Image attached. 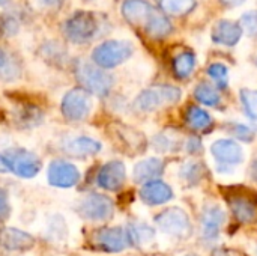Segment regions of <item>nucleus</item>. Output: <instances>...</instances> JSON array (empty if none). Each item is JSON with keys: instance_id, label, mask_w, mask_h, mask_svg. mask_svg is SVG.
Wrapping results in <instances>:
<instances>
[{"instance_id": "obj_16", "label": "nucleus", "mask_w": 257, "mask_h": 256, "mask_svg": "<svg viewBox=\"0 0 257 256\" xmlns=\"http://www.w3.org/2000/svg\"><path fill=\"white\" fill-rule=\"evenodd\" d=\"M113 134L117 137L120 146L130 154H140L146 148L145 136L134 128L125 127V125H116Z\"/></svg>"}, {"instance_id": "obj_13", "label": "nucleus", "mask_w": 257, "mask_h": 256, "mask_svg": "<svg viewBox=\"0 0 257 256\" xmlns=\"http://www.w3.org/2000/svg\"><path fill=\"white\" fill-rule=\"evenodd\" d=\"M126 180V170L125 164L119 160H113L105 163L99 174H98V184L104 190L108 192H117Z\"/></svg>"}, {"instance_id": "obj_37", "label": "nucleus", "mask_w": 257, "mask_h": 256, "mask_svg": "<svg viewBox=\"0 0 257 256\" xmlns=\"http://www.w3.org/2000/svg\"><path fill=\"white\" fill-rule=\"evenodd\" d=\"M245 0H221V3L226 6V8H235L241 3H244Z\"/></svg>"}, {"instance_id": "obj_40", "label": "nucleus", "mask_w": 257, "mask_h": 256, "mask_svg": "<svg viewBox=\"0 0 257 256\" xmlns=\"http://www.w3.org/2000/svg\"><path fill=\"white\" fill-rule=\"evenodd\" d=\"M185 256H197V255H193V253H191V255H185Z\"/></svg>"}, {"instance_id": "obj_26", "label": "nucleus", "mask_w": 257, "mask_h": 256, "mask_svg": "<svg viewBox=\"0 0 257 256\" xmlns=\"http://www.w3.org/2000/svg\"><path fill=\"white\" fill-rule=\"evenodd\" d=\"M194 97L197 98V101H200L202 104L209 106V107H215L221 101V97H220L218 91L214 86L208 84V83L199 84L196 88V91H194Z\"/></svg>"}, {"instance_id": "obj_9", "label": "nucleus", "mask_w": 257, "mask_h": 256, "mask_svg": "<svg viewBox=\"0 0 257 256\" xmlns=\"http://www.w3.org/2000/svg\"><path fill=\"white\" fill-rule=\"evenodd\" d=\"M157 226L169 235L173 237H179V238H185L191 234V222L188 214L178 208V207H172L164 210L163 213H160L155 219Z\"/></svg>"}, {"instance_id": "obj_14", "label": "nucleus", "mask_w": 257, "mask_h": 256, "mask_svg": "<svg viewBox=\"0 0 257 256\" xmlns=\"http://www.w3.org/2000/svg\"><path fill=\"white\" fill-rule=\"evenodd\" d=\"M211 154L223 164H239L244 160L242 148L230 139H220L214 142L211 146Z\"/></svg>"}, {"instance_id": "obj_1", "label": "nucleus", "mask_w": 257, "mask_h": 256, "mask_svg": "<svg viewBox=\"0 0 257 256\" xmlns=\"http://www.w3.org/2000/svg\"><path fill=\"white\" fill-rule=\"evenodd\" d=\"M120 11L131 26L142 29L154 39H163L173 30L169 18L146 0H123Z\"/></svg>"}, {"instance_id": "obj_23", "label": "nucleus", "mask_w": 257, "mask_h": 256, "mask_svg": "<svg viewBox=\"0 0 257 256\" xmlns=\"http://www.w3.org/2000/svg\"><path fill=\"white\" fill-rule=\"evenodd\" d=\"M184 118L185 124L196 133H206L212 127V118L197 106H190Z\"/></svg>"}, {"instance_id": "obj_12", "label": "nucleus", "mask_w": 257, "mask_h": 256, "mask_svg": "<svg viewBox=\"0 0 257 256\" xmlns=\"http://www.w3.org/2000/svg\"><path fill=\"white\" fill-rule=\"evenodd\" d=\"M131 244L128 231L122 228H105L95 235V246L104 252L116 253L125 250Z\"/></svg>"}, {"instance_id": "obj_17", "label": "nucleus", "mask_w": 257, "mask_h": 256, "mask_svg": "<svg viewBox=\"0 0 257 256\" xmlns=\"http://www.w3.org/2000/svg\"><path fill=\"white\" fill-rule=\"evenodd\" d=\"M224 211L218 205L206 207L202 213V228L205 240L211 241L220 235V229L224 223Z\"/></svg>"}, {"instance_id": "obj_21", "label": "nucleus", "mask_w": 257, "mask_h": 256, "mask_svg": "<svg viewBox=\"0 0 257 256\" xmlns=\"http://www.w3.org/2000/svg\"><path fill=\"white\" fill-rule=\"evenodd\" d=\"M21 71L23 68H21L20 59L12 51L0 45V80L14 81L20 78Z\"/></svg>"}, {"instance_id": "obj_38", "label": "nucleus", "mask_w": 257, "mask_h": 256, "mask_svg": "<svg viewBox=\"0 0 257 256\" xmlns=\"http://www.w3.org/2000/svg\"><path fill=\"white\" fill-rule=\"evenodd\" d=\"M9 169H8V166H6V163H5V158H3V155H0V172H8Z\"/></svg>"}, {"instance_id": "obj_24", "label": "nucleus", "mask_w": 257, "mask_h": 256, "mask_svg": "<svg viewBox=\"0 0 257 256\" xmlns=\"http://www.w3.org/2000/svg\"><path fill=\"white\" fill-rule=\"evenodd\" d=\"M158 6L163 14L181 17L190 14L196 8V0H158Z\"/></svg>"}, {"instance_id": "obj_36", "label": "nucleus", "mask_w": 257, "mask_h": 256, "mask_svg": "<svg viewBox=\"0 0 257 256\" xmlns=\"http://www.w3.org/2000/svg\"><path fill=\"white\" fill-rule=\"evenodd\" d=\"M211 256H241L239 253L233 252V250H229V249H218L215 250Z\"/></svg>"}, {"instance_id": "obj_15", "label": "nucleus", "mask_w": 257, "mask_h": 256, "mask_svg": "<svg viewBox=\"0 0 257 256\" xmlns=\"http://www.w3.org/2000/svg\"><path fill=\"white\" fill-rule=\"evenodd\" d=\"M0 246L11 252H27L35 246V238L24 231L5 228L0 231Z\"/></svg>"}, {"instance_id": "obj_29", "label": "nucleus", "mask_w": 257, "mask_h": 256, "mask_svg": "<svg viewBox=\"0 0 257 256\" xmlns=\"http://www.w3.org/2000/svg\"><path fill=\"white\" fill-rule=\"evenodd\" d=\"M41 119H42V115H41V112L36 107H24V109L18 110L17 121L20 124H23L24 127L36 125V124H39Z\"/></svg>"}, {"instance_id": "obj_35", "label": "nucleus", "mask_w": 257, "mask_h": 256, "mask_svg": "<svg viewBox=\"0 0 257 256\" xmlns=\"http://www.w3.org/2000/svg\"><path fill=\"white\" fill-rule=\"evenodd\" d=\"M235 134H236L239 139H242V140H251V139H253L251 130H250L248 127H245V125H236V127H235Z\"/></svg>"}, {"instance_id": "obj_34", "label": "nucleus", "mask_w": 257, "mask_h": 256, "mask_svg": "<svg viewBox=\"0 0 257 256\" xmlns=\"http://www.w3.org/2000/svg\"><path fill=\"white\" fill-rule=\"evenodd\" d=\"M11 214V204H9V198L8 193L0 189V222L6 220Z\"/></svg>"}, {"instance_id": "obj_28", "label": "nucleus", "mask_w": 257, "mask_h": 256, "mask_svg": "<svg viewBox=\"0 0 257 256\" xmlns=\"http://www.w3.org/2000/svg\"><path fill=\"white\" fill-rule=\"evenodd\" d=\"M241 101H242L245 113L251 119H257V91L242 89L241 91Z\"/></svg>"}, {"instance_id": "obj_27", "label": "nucleus", "mask_w": 257, "mask_h": 256, "mask_svg": "<svg viewBox=\"0 0 257 256\" xmlns=\"http://www.w3.org/2000/svg\"><path fill=\"white\" fill-rule=\"evenodd\" d=\"M30 6L41 14H56L62 9L65 0H29Z\"/></svg>"}, {"instance_id": "obj_31", "label": "nucleus", "mask_w": 257, "mask_h": 256, "mask_svg": "<svg viewBox=\"0 0 257 256\" xmlns=\"http://www.w3.org/2000/svg\"><path fill=\"white\" fill-rule=\"evenodd\" d=\"M203 175H205V167H203V164H200L197 161H191L182 167V177L190 183L200 181Z\"/></svg>"}, {"instance_id": "obj_25", "label": "nucleus", "mask_w": 257, "mask_h": 256, "mask_svg": "<svg viewBox=\"0 0 257 256\" xmlns=\"http://www.w3.org/2000/svg\"><path fill=\"white\" fill-rule=\"evenodd\" d=\"M196 66V57L191 51L179 53L173 59V74L178 78H187Z\"/></svg>"}, {"instance_id": "obj_32", "label": "nucleus", "mask_w": 257, "mask_h": 256, "mask_svg": "<svg viewBox=\"0 0 257 256\" xmlns=\"http://www.w3.org/2000/svg\"><path fill=\"white\" fill-rule=\"evenodd\" d=\"M208 74H209V77H211L220 88H226V86H227L229 74H227V68H226L223 63H212V65L208 68Z\"/></svg>"}, {"instance_id": "obj_20", "label": "nucleus", "mask_w": 257, "mask_h": 256, "mask_svg": "<svg viewBox=\"0 0 257 256\" xmlns=\"http://www.w3.org/2000/svg\"><path fill=\"white\" fill-rule=\"evenodd\" d=\"M63 151L69 157L87 158V157L96 155L101 151V143L90 137H75L72 140H68L63 145Z\"/></svg>"}, {"instance_id": "obj_33", "label": "nucleus", "mask_w": 257, "mask_h": 256, "mask_svg": "<svg viewBox=\"0 0 257 256\" xmlns=\"http://www.w3.org/2000/svg\"><path fill=\"white\" fill-rule=\"evenodd\" d=\"M241 29L248 36L257 35V11H250L241 17Z\"/></svg>"}, {"instance_id": "obj_7", "label": "nucleus", "mask_w": 257, "mask_h": 256, "mask_svg": "<svg viewBox=\"0 0 257 256\" xmlns=\"http://www.w3.org/2000/svg\"><path fill=\"white\" fill-rule=\"evenodd\" d=\"M92 97L90 94L83 88H74L71 89L62 100V115L72 122L83 121L89 116L92 110Z\"/></svg>"}, {"instance_id": "obj_22", "label": "nucleus", "mask_w": 257, "mask_h": 256, "mask_svg": "<svg viewBox=\"0 0 257 256\" xmlns=\"http://www.w3.org/2000/svg\"><path fill=\"white\" fill-rule=\"evenodd\" d=\"M164 170V161L160 158H148L136 164L134 167V181L136 183H151L155 181Z\"/></svg>"}, {"instance_id": "obj_18", "label": "nucleus", "mask_w": 257, "mask_h": 256, "mask_svg": "<svg viewBox=\"0 0 257 256\" xmlns=\"http://www.w3.org/2000/svg\"><path fill=\"white\" fill-rule=\"evenodd\" d=\"M140 198L148 205H161L173 198V192L163 181H151L140 190Z\"/></svg>"}, {"instance_id": "obj_3", "label": "nucleus", "mask_w": 257, "mask_h": 256, "mask_svg": "<svg viewBox=\"0 0 257 256\" xmlns=\"http://www.w3.org/2000/svg\"><path fill=\"white\" fill-rule=\"evenodd\" d=\"M224 199L235 216L241 223L251 225L257 222V193L254 190L242 186H232L223 189Z\"/></svg>"}, {"instance_id": "obj_8", "label": "nucleus", "mask_w": 257, "mask_h": 256, "mask_svg": "<svg viewBox=\"0 0 257 256\" xmlns=\"http://www.w3.org/2000/svg\"><path fill=\"white\" fill-rule=\"evenodd\" d=\"M5 163L11 172L21 178H33L41 170V160L23 148H12L3 154Z\"/></svg>"}, {"instance_id": "obj_6", "label": "nucleus", "mask_w": 257, "mask_h": 256, "mask_svg": "<svg viewBox=\"0 0 257 256\" xmlns=\"http://www.w3.org/2000/svg\"><path fill=\"white\" fill-rule=\"evenodd\" d=\"M179 98H181V91L175 86H169V84L154 86L143 91L136 98L134 107L140 112H155L178 103Z\"/></svg>"}, {"instance_id": "obj_10", "label": "nucleus", "mask_w": 257, "mask_h": 256, "mask_svg": "<svg viewBox=\"0 0 257 256\" xmlns=\"http://www.w3.org/2000/svg\"><path fill=\"white\" fill-rule=\"evenodd\" d=\"M78 211L87 220L104 222V220L111 219V216L114 213V205H113V202L107 196L98 195V193H92V195H87L80 202Z\"/></svg>"}, {"instance_id": "obj_5", "label": "nucleus", "mask_w": 257, "mask_h": 256, "mask_svg": "<svg viewBox=\"0 0 257 256\" xmlns=\"http://www.w3.org/2000/svg\"><path fill=\"white\" fill-rule=\"evenodd\" d=\"M134 53V47L130 41L122 39H108L98 44L92 51V62L102 68L111 69L128 60Z\"/></svg>"}, {"instance_id": "obj_4", "label": "nucleus", "mask_w": 257, "mask_h": 256, "mask_svg": "<svg viewBox=\"0 0 257 256\" xmlns=\"http://www.w3.org/2000/svg\"><path fill=\"white\" fill-rule=\"evenodd\" d=\"M74 72L81 88L86 89L89 94H95L98 97L108 95L114 84L113 75L108 74L105 69L96 66L93 62H87L83 59L75 60Z\"/></svg>"}, {"instance_id": "obj_11", "label": "nucleus", "mask_w": 257, "mask_h": 256, "mask_svg": "<svg viewBox=\"0 0 257 256\" xmlns=\"http://www.w3.org/2000/svg\"><path fill=\"white\" fill-rule=\"evenodd\" d=\"M48 183L54 187L69 189L80 181L78 169L66 160H54L50 163L47 170Z\"/></svg>"}, {"instance_id": "obj_30", "label": "nucleus", "mask_w": 257, "mask_h": 256, "mask_svg": "<svg viewBox=\"0 0 257 256\" xmlns=\"http://www.w3.org/2000/svg\"><path fill=\"white\" fill-rule=\"evenodd\" d=\"M128 235H130L131 243L139 244V243H146L148 240H151L154 232L146 225H131L130 231H128Z\"/></svg>"}, {"instance_id": "obj_19", "label": "nucleus", "mask_w": 257, "mask_h": 256, "mask_svg": "<svg viewBox=\"0 0 257 256\" xmlns=\"http://www.w3.org/2000/svg\"><path fill=\"white\" fill-rule=\"evenodd\" d=\"M242 35V29L239 24L232 23L229 20H220L212 29V41L220 45H235Z\"/></svg>"}, {"instance_id": "obj_2", "label": "nucleus", "mask_w": 257, "mask_h": 256, "mask_svg": "<svg viewBox=\"0 0 257 256\" xmlns=\"http://www.w3.org/2000/svg\"><path fill=\"white\" fill-rule=\"evenodd\" d=\"M107 26V20L102 14L95 11H75L72 15H69L60 26L63 36L75 44L83 45L95 41L99 38Z\"/></svg>"}, {"instance_id": "obj_39", "label": "nucleus", "mask_w": 257, "mask_h": 256, "mask_svg": "<svg viewBox=\"0 0 257 256\" xmlns=\"http://www.w3.org/2000/svg\"><path fill=\"white\" fill-rule=\"evenodd\" d=\"M6 3H9V0H0V6H3V5H6Z\"/></svg>"}]
</instances>
